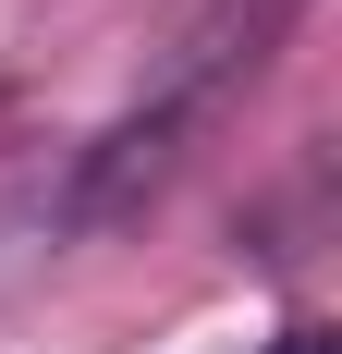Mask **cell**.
Returning <instances> with one entry per match:
<instances>
[{"label":"cell","instance_id":"obj_1","mask_svg":"<svg viewBox=\"0 0 342 354\" xmlns=\"http://www.w3.org/2000/svg\"><path fill=\"white\" fill-rule=\"evenodd\" d=\"M269 354H342V342H330V330H281Z\"/></svg>","mask_w":342,"mask_h":354}]
</instances>
